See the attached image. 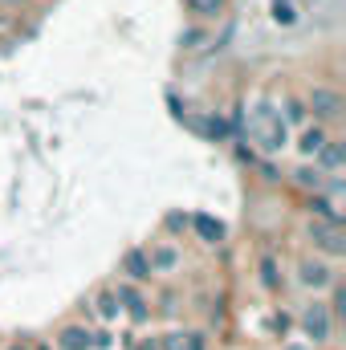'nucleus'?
<instances>
[{"mask_svg":"<svg viewBox=\"0 0 346 350\" xmlns=\"http://www.w3.org/2000/svg\"><path fill=\"white\" fill-rule=\"evenodd\" d=\"M0 4H8V8H21V4H25V0H0Z\"/></svg>","mask_w":346,"mask_h":350,"instance_id":"obj_22","label":"nucleus"},{"mask_svg":"<svg viewBox=\"0 0 346 350\" xmlns=\"http://www.w3.org/2000/svg\"><path fill=\"white\" fill-rule=\"evenodd\" d=\"M273 16H277L281 25H293V21H297V12H293L289 0H273Z\"/></svg>","mask_w":346,"mask_h":350,"instance_id":"obj_18","label":"nucleus"},{"mask_svg":"<svg viewBox=\"0 0 346 350\" xmlns=\"http://www.w3.org/2000/svg\"><path fill=\"white\" fill-rule=\"evenodd\" d=\"M122 269H127L131 281H151V261H147L143 249H131V253L122 257Z\"/></svg>","mask_w":346,"mask_h":350,"instance_id":"obj_9","label":"nucleus"},{"mask_svg":"<svg viewBox=\"0 0 346 350\" xmlns=\"http://www.w3.org/2000/svg\"><path fill=\"white\" fill-rule=\"evenodd\" d=\"M187 8H191L196 16H216V12L224 8V0H187Z\"/></svg>","mask_w":346,"mask_h":350,"instance_id":"obj_16","label":"nucleus"},{"mask_svg":"<svg viewBox=\"0 0 346 350\" xmlns=\"http://www.w3.org/2000/svg\"><path fill=\"white\" fill-rule=\"evenodd\" d=\"M310 212H318V220H338V224H343V216H338V212L330 208V200H322V196L310 200Z\"/></svg>","mask_w":346,"mask_h":350,"instance_id":"obj_17","label":"nucleus"},{"mask_svg":"<svg viewBox=\"0 0 346 350\" xmlns=\"http://www.w3.org/2000/svg\"><path fill=\"white\" fill-rule=\"evenodd\" d=\"M293 179H297L302 187H314V191H322V183H326V179H322V167H297Z\"/></svg>","mask_w":346,"mask_h":350,"instance_id":"obj_15","label":"nucleus"},{"mask_svg":"<svg viewBox=\"0 0 346 350\" xmlns=\"http://www.w3.org/2000/svg\"><path fill=\"white\" fill-rule=\"evenodd\" d=\"M57 347L62 350H90L94 347V334H90L86 326H66V330L57 334Z\"/></svg>","mask_w":346,"mask_h":350,"instance_id":"obj_8","label":"nucleus"},{"mask_svg":"<svg viewBox=\"0 0 346 350\" xmlns=\"http://www.w3.org/2000/svg\"><path fill=\"white\" fill-rule=\"evenodd\" d=\"M191 228L200 232V241H208V245H220L224 241V224L220 220H212V216H196L191 220Z\"/></svg>","mask_w":346,"mask_h":350,"instance_id":"obj_10","label":"nucleus"},{"mask_svg":"<svg viewBox=\"0 0 346 350\" xmlns=\"http://www.w3.org/2000/svg\"><path fill=\"white\" fill-rule=\"evenodd\" d=\"M118 310H122V306H118L114 289H102V293H98V318H102V322H110V318H118Z\"/></svg>","mask_w":346,"mask_h":350,"instance_id":"obj_12","label":"nucleus"},{"mask_svg":"<svg viewBox=\"0 0 346 350\" xmlns=\"http://www.w3.org/2000/svg\"><path fill=\"white\" fill-rule=\"evenodd\" d=\"M310 237H314V245L326 249L330 257H343L346 253V237H343V224H338V220H318V224L310 228Z\"/></svg>","mask_w":346,"mask_h":350,"instance_id":"obj_3","label":"nucleus"},{"mask_svg":"<svg viewBox=\"0 0 346 350\" xmlns=\"http://www.w3.org/2000/svg\"><path fill=\"white\" fill-rule=\"evenodd\" d=\"M318 163L326 167V172H338L346 163V147H343V139H326L322 147H318Z\"/></svg>","mask_w":346,"mask_h":350,"instance_id":"obj_7","label":"nucleus"},{"mask_svg":"<svg viewBox=\"0 0 346 350\" xmlns=\"http://www.w3.org/2000/svg\"><path fill=\"white\" fill-rule=\"evenodd\" d=\"M310 110L318 114V118H338L343 114V94L330 86H314L310 90Z\"/></svg>","mask_w":346,"mask_h":350,"instance_id":"obj_4","label":"nucleus"},{"mask_svg":"<svg viewBox=\"0 0 346 350\" xmlns=\"http://www.w3.org/2000/svg\"><path fill=\"white\" fill-rule=\"evenodd\" d=\"M122 306H127V314L135 318V322H147V301H143V293L135 289V285H118V293H114Z\"/></svg>","mask_w":346,"mask_h":350,"instance_id":"obj_5","label":"nucleus"},{"mask_svg":"<svg viewBox=\"0 0 346 350\" xmlns=\"http://www.w3.org/2000/svg\"><path fill=\"white\" fill-rule=\"evenodd\" d=\"M147 261H151V273H168V269H175V265H179V253H175L172 245H155Z\"/></svg>","mask_w":346,"mask_h":350,"instance_id":"obj_11","label":"nucleus"},{"mask_svg":"<svg viewBox=\"0 0 346 350\" xmlns=\"http://www.w3.org/2000/svg\"><path fill=\"white\" fill-rule=\"evenodd\" d=\"M261 281H265L269 289H281V273H277L273 253H261Z\"/></svg>","mask_w":346,"mask_h":350,"instance_id":"obj_13","label":"nucleus"},{"mask_svg":"<svg viewBox=\"0 0 346 350\" xmlns=\"http://www.w3.org/2000/svg\"><path fill=\"white\" fill-rule=\"evenodd\" d=\"M183 350H204V338H200V334H187V342H183Z\"/></svg>","mask_w":346,"mask_h":350,"instance_id":"obj_20","label":"nucleus"},{"mask_svg":"<svg viewBox=\"0 0 346 350\" xmlns=\"http://www.w3.org/2000/svg\"><path fill=\"white\" fill-rule=\"evenodd\" d=\"M33 350H49V347H33Z\"/></svg>","mask_w":346,"mask_h":350,"instance_id":"obj_23","label":"nucleus"},{"mask_svg":"<svg viewBox=\"0 0 346 350\" xmlns=\"http://www.w3.org/2000/svg\"><path fill=\"white\" fill-rule=\"evenodd\" d=\"M285 110H289V122H302V118H306V106H302V102H289Z\"/></svg>","mask_w":346,"mask_h":350,"instance_id":"obj_19","label":"nucleus"},{"mask_svg":"<svg viewBox=\"0 0 346 350\" xmlns=\"http://www.w3.org/2000/svg\"><path fill=\"white\" fill-rule=\"evenodd\" d=\"M322 143H326V131H322V126H310V131L302 135V143H297V147H302V155H318V147H322Z\"/></svg>","mask_w":346,"mask_h":350,"instance_id":"obj_14","label":"nucleus"},{"mask_svg":"<svg viewBox=\"0 0 346 350\" xmlns=\"http://www.w3.org/2000/svg\"><path fill=\"white\" fill-rule=\"evenodd\" d=\"M8 350H33V342H12Z\"/></svg>","mask_w":346,"mask_h":350,"instance_id":"obj_21","label":"nucleus"},{"mask_svg":"<svg viewBox=\"0 0 346 350\" xmlns=\"http://www.w3.org/2000/svg\"><path fill=\"white\" fill-rule=\"evenodd\" d=\"M249 126H253V139L261 143V151H269V155H273V151H281V147L289 143L285 118H281L269 102H261L257 110H253V122H249Z\"/></svg>","mask_w":346,"mask_h":350,"instance_id":"obj_1","label":"nucleus"},{"mask_svg":"<svg viewBox=\"0 0 346 350\" xmlns=\"http://www.w3.org/2000/svg\"><path fill=\"white\" fill-rule=\"evenodd\" d=\"M334 277H330V265L326 261H302V285L310 289H326Z\"/></svg>","mask_w":346,"mask_h":350,"instance_id":"obj_6","label":"nucleus"},{"mask_svg":"<svg viewBox=\"0 0 346 350\" xmlns=\"http://www.w3.org/2000/svg\"><path fill=\"white\" fill-rule=\"evenodd\" d=\"M302 330H306V338H310V342H318V347H322V342H330V330H334L330 310H326V306H318V301H314V306H306V310H302Z\"/></svg>","mask_w":346,"mask_h":350,"instance_id":"obj_2","label":"nucleus"}]
</instances>
